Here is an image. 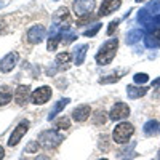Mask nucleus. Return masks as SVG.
<instances>
[{
	"instance_id": "c85d7f7f",
	"label": "nucleus",
	"mask_w": 160,
	"mask_h": 160,
	"mask_svg": "<svg viewBox=\"0 0 160 160\" xmlns=\"http://www.w3.org/2000/svg\"><path fill=\"white\" fill-rule=\"evenodd\" d=\"M158 85H160V78H157V80L152 82V87H158Z\"/></svg>"
},
{
	"instance_id": "a878e982",
	"label": "nucleus",
	"mask_w": 160,
	"mask_h": 160,
	"mask_svg": "<svg viewBox=\"0 0 160 160\" xmlns=\"http://www.w3.org/2000/svg\"><path fill=\"white\" fill-rule=\"evenodd\" d=\"M120 77L117 75H109V78H101L99 80V83H111V82H115V80H118Z\"/></svg>"
},
{
	"instance_id": "f257e3e1",
	"label": "nucleus",
	"mask_w": 160,
	"mask_h": 160,
	"mask_svg": "<svg viewBox=\"0 0 160 160\" xmlns=\"http://www.w3.org/2000/svg\"><path fill=\"white\" fill-rule=\"evenodd\" d=\"M117 47H118V40H117V38H111V40H108V42H106V43L99 48V51L96 53V56H95L96 62L101 64V66L109 64V62L114 59V56H115Z\"/></svg>"
},
{
	"instance_id": "4be33fe9",
	"label": "nucleus",
	"mask_w": 160,
	"mask_h": 160,
	"mask_svg": "<svg viewBox=\"0 0 160 160\" xmlns=\"http://www.w3.org/2000/svg\"><path fill=\"white\" fill-rule=\"evenodd\" d=\"M38 148H40V142H38V141H31L28 146H26L24 152H28V154H34V152H38Z\"/></svg>"
},
{
	"instance_id": "0eeeda50",
	"label": "nucleus",
	"mask_w": 160,
	"mask_h": 160,
	"mask_svg": "<svg viewBox=\"0 0 160 160\" xmlns=\"http://www.w3.org/2000/svg\"><path fill=\"white\" fill-rule=\"evenodd\" d=\"M51 98V88L50 87H40L31 93V101L32 104H45Z\"/></svg>"
},
{
	"instance_id": "423d86ee",
	"label": "nucleus",
	"mask_w": 160,
	"mask_h": 160,
	"mask_svg": "<svg viewBox=\"0 0 160 160\" xmlns=\"http://www.w3.org/2000/svg\"><path fill=\"white\" fill-rule=\"evenodd\" d=\"M130 115V108H128V104L127 102H122V101H118L112 106V109L109 112V118L111 120H123Z\"/></svg>"
},
{
	"instance_id": "72a5a7b5",
	"label": "nucleus",
	"mask_w": 160,
	"mask_h": 160,
	"mask_svg": "<svg viewBox=\"0 0 160 160\" xmlns=\"http://www.w3.org/2000/svg\"><path fill=\"white\" fill-rule=\"evenodd\" d=\"M21 160H28V158H21Z\"/></svg>"
},
{
	"instance_id": "473e14b6",
	"label": "nucleus",
	"mask_w": 160,
	"mask_h": 160,
	"mask_svg": "<svg viewBox=\"0 0 160 160\" xmlns=\"http://www.w3.org/2000/svg\"><path fill=\"white\" fill-rule=\"evenodd\" d=\"M123 160H131V158H123Z\"/></svg>"
},
{
	"instance_id": "6ab92c4d",
	"label": "nucleus",
	"mask_w": 160,
	"mask_h": 160,
	"mask_svg": "<svg viewBox=\"0 0 160 160\" xmlns=\"http://www.w3.org/2000/svg\"><path fill=\"white\" fill-rule=\"evenodd\" d=\"M55 127L58 130H69L71 128V120L68 117H59L56 122H55Z\"/></svg>"
},
{
	"instance_id": "ddd939ff",
	"label": "nucleus",
	"mask_w": 160,
	"mask_h": 160,
	"mask_svg": "<svg viewBox=\"0 0 160 160\" xmlns=\"http://www.w3.org/2000/svg\"><path fill=\"white\" fill-rule=\"evenodd\" d=\"M148 93V88L146 87H135V85H128L127 87V95L130 99H138L141 96H144Z\"/></svg>"
},
{
	"instance_id": "aec40b11",
	"label": "nucleus",
	"mask_w": 160,
	"mask_h": 160,
	"mask_svg": "<svg viewBox=\"0 0 160 160\" xmlns=\"http://www.w3.org/2000/svg\"><path fill=\"white\" fill-rule=\"evenodd\" d=\"M141 31H131V32H128L127 34V43H135V42H138V40L141 38Z\"/></svg>"
},
{
	"instance_id": "c756f323",
	"label": "nucleus",
	"mask_w": 160,
	"mask_h": 160,
	"mask_svg": "<svg viewBox=\"0 0 160 160\" xmlns=\"http://www.w3.org/2000/svg\"><path fill=\"white\" fill-rule=\"evenodd\" d=\"M98 160H109V158H98Z\"/></svg>"
},
{
	"instance_id": "1a4fd4ad",
	"label": "nucleus",
	"mask_w": 160,
	"mask_h": 160,
	"mask_svg": "<svg viewBox=\"0 0 160 160\" xmlns=\"http://www.w3.org/2000/svg\"><path fill=\"white\" fill-rule=\"evenodd\" d=\"M18 59H19V55L16 51L8 53L7 56H3L2 59H0V72H10V71H13V68L16 66Z\"/></svg>"
},
{
	"instance_id": "f03ea898",
	"label": "nucleus",
	"mask_w": 160,
	"mask_h": 160,
	"mask_svg": "<svg viewBox=\"0 0 160 160\" xmlns=\"http://www.w3.org/2000/svg\"><path fill=\"white\" fill-rule=\"evenodd\" d=\"M64 141V136L59 133V130H45L38 135V142L45 149H55Z\"/></svg>"
},
{
	"instance_id": "20e7f679",
	"label": "nucleus",
	"mask_w": 160,
	"mask_h": 160,
	"mask_svg": "<svg viewBox=\"0 0 160 160\" xmlns=\"http://www.w3.org/2000/svg\"><path fill=\"white\" fill-rule=\"evenodd\" d=\"M29 125H31L29 120H21V122L16 125V128H13L11 135H10V138H8V141H7V144L10 146V148H15V146L19 144V141L22 139V136L28 133Z\"/></svg>"
},
{
	"instance_id": "f8f14e48",
	"label": "nucleus",
	"mask_w": 160,
	"mask_h": 160,
	"mask_svg": "<svg viewBox=\"0 0 160 160\" xmlns=\"http://www.w3.org/2000/svg\"><path fill=\"white\" fill-rule=\"evenodd\" d=\"M120 5H122V0H102L101 8H99V16L111 15V13L120 8Z\"/></svg>"
},
{
	"instance_id": "393cba45",
	"label": "nucleus",
	"mask_w": 160,
	"mask_h": 160,
	"mask_svg": "<svg viewBox=\"0 0 160 160\" xmlns=\"http://www.w3.org/2000/svg\"><path fill=\"white\" fill-rule=\"evenodd\" d=\"M118 19H114V21H111V24H109V29H108V35H111L112 32H114V29L117 28V26H118Z\"/></svg>"
},
{
	"instance_id": "a211bd4d",
	"label": "nucleus",
	"mask_w": 160,
	"mask_h": 160,
	"mask_svg": "<svg viewBox=\"0 0 160 160\" xmlns=\"http://www.w3.org/2000/svg\"><path fill=\"white\" fill-rule=\"evenodd\" d=\"M108 120H109V117H108V114H106L104 111H98L95 115H93V123L95 125H104Z\"/></svg>"
},
{
	"instance_id": "7ed1b4c3",
	"label": "nucleus",
	"mask_w": 160,
	"mask_h": 160,
	"mask_svg": "<svg viewBox=\"0 0 160 160\" xmlns=\"http://www.w3.org/2000/svg\"><path fill=\"white\" fill-rule=\"evenodd\" d=\"M133 135H135V127L130 122H120L112 131V139L117 144H127Z\"/></svg>"
},
{
	"instance_id": "2f4dec72",
	"label": "nucleus",
	"mask_w": 160,
	"mask_h": 160,
	"mask_svg": "<svg viewBox=\"0 0 160 160\" xmlns=\"http://www.w3.org/2000/svg\"><path fill=\"white\" fill-rule=\"evenodd\" d=\"M2 7H3V3H0V8H2Z\"/></svg>"
},
{
	"instance_id": "412c9836",
	"label": "nucleus",
	"mask_w": 160,
	"mask_h": 160,
	"mask_svg": "<svg viewBox=\"0 0 160 160\" xmlns=\"http://www.w3.org/2000/svg\"><path fill=\"white\" fill-rule=\"evenodd\" d=\"M71 59H72V55H71V53H68V51L59 53V55L56 56V62H58V64H61V62L69 64V62H71Z\"/></svg>"
},
{
	"instance_id": "9d476101",
	"label": "nucleus",
	"mask_w": 160,
	"mask_h": 160,
	"mask_svg": "<svg viewBox=\"0 0 160 160\" xmlns=\"http://www.w3.org/2000/svg\"><path fill=\"white\" fill-rule=\"evenodd\" d=\"M31 98V87L29 85H19L15 90V101L18 106H24Z\"/></svg>"
},
{
	"instance_id": "5701e85b",
	"label": "nucleus",
	"mask_w": 160,
	"mask_h": 160,
	"mask_svg": "<svg viewBox=\"0 0 160 160\" xmlns=\"http://www.w3.org/2000/svg\"><path fill=\"white\" fill-rule=\"evenodd\" d=\"M99 29H101V24H95L91 29L85 31V32H83V35H85V37H93V35H96V32H98Z\"/></svg>"
},
{
	"instance_id": "dca6fc26",
	"label": "nucleus",
	"mask_w": 160,
	"mask_h": 160,
	"mask_svg": "<svg viewBox=\"0 0 160 160\" xmlns=\"http://www.w3.org/2000/svg\"><path fill=\"white\" fill-rule=\"evenodd\" d=\"M13 98V91L8 87H0V106H7Z\"/></svg>"
},
{
	"instance_id": "7c9ffc66",
	"label": "nucleus",
	"mask_w": 160,
	"mask_h": 160,
	"mask_svg": "<svg viewBox=\"0 0 160 160\" xmlns=\"http://www.w3.org/2000/svg\"><path fill=\"white\" fill-rule=\"evenodd\" d=\"M136 2H139V3H141V2H144V0H136Z\"/></svg>"
},
{
	"instance_id": "2eb2a0df",
	"label": "nucleus",
	"mask_w": 160,
	"mask_h": 160,
	"mask_svg": "<svg viewBox=\"0 0 160 160\" xmlns=\"http://www.w3.org/2000/svg\"><path fill=\"white\" fill-rule=\"evenodd\" d=\"M69 102H71V99H69V98H64V99H59L55 106H53V109L50 111V115H48V120H50V122H51V120L55 118V117H56V115H58V114H59V112H61V111H62V109L66 108V106L69 104Z\"/></svg>"
},
{
	"instance_id": "b1692460",
	"label": "nucleus",
	"mask_w": 160,
	"mask_h": 160,
	"mask_svg": "<svg viewBox=\"0 0 160 160\" xmlns=\"http://www.w3.org/2000/svg\"><path fill=\"white\" fill-rule=\"evenodd\" d=\"M149 80V77H148V74H135V82L136 83H146Z\"/></svg>"
},
{
	"instance_id": "bb28decb",
	"label": "nucleus",
	"mask_w": 160,
	"mask_h": 160,
	"mask_svg": "<svg viewBox=\"0 0 160 160\" xmlns=\"http://www.w3.org/2000/svg\"><path fill=\"white\" fill-rule=\"evenodd\" d=\"M34 160H51V158H50L48 155H43V154H40V155H37V157H35Z\"/></svg>"
},
{
	"instance_id": "9b49d317",
	"label": "nucleus",
	"mask_w": 160,
	"mask_h": 160,
	"mask_svg": "<svg viewBox=\"0 0 160 160\" xmlns=\"http://www.w3.org/2000/svg\"><path fill=\"white\" fill-rule=\"evenodd\" d=\"M90 114H91V108L88 104H82V106H77V108L72 111V118L75 120V122H78V123H82V122H85V120L90 117Z\"/></svg>"
},
{
	"instance_id": "f3484780",
	"label": "nucleus",
	"mask_w": 160,
	"mask_h": 160,
	"mask_svg": "<svg viewBox=\"0 0 160 160\" xmlns=\"http://www.w3.org/2000/svg\"><path fill=\"white\" fill-rule=\"evenodd\" d=\"M87 50H88V45H80V47L75 50V64H77V66H80V64L85 61Z\"/></svg>"
},
{
	"instance_id": "39448f33",
	"label": "nucleus",
	"mask_w": 160,
	"mask_h": 160,
	"mask_svg": "<svg viewBox=\"0 0 160 160\" xmlns=\"http://www.w3.org/2000/svg\"><path fill=\"white\" fill-rule=\"evenodd\" d=\"M96 7V2L95 0H74L72 3V8H74V13L77 15V18H83L90 13H93Z\"/></svg>"
},
{
	"instance_id": "cd10ccee",
	"label": "nucleus",
	"mask_w": 160,
	"mask_h": 160,
	"mask_svg": "<svg viewBox=\"0 0 160 160\" xmlns=\"http://www.w3.org/2000/svg\"><path fill=\"white\" fill-rule=\"evenodd\" d=\"M5 157V149H3V146H0V160H3Z\"/></svg>"
},
{
	"instance_id": "4468645a",
	"label": "nucleus",
	"mask_w": 160,
	"mask_h": 160,
	"mask_svg": "<svg viewBox=\"0 0 160 160\" xmlns=\"http://www.w3.org/2000/svg\"><path fill=\"white\" fill-rule=\"evenodd\" d=\"M142 131H144L146 136H154L160 131V123L157 122V120H148L142 127Z\"/></svg>"
},
{
	"instance_id": "6e6552de",
	"label": "nucleus",
	"mask_w": 160,
	"mask_h": 160,
	"mask_svg": "<svg viewBox=\"0 0 160 160\" xmlns=\"http://www.w3.org/2000/svg\"><path fill=\"white\" fill-rule=\"evenodd\" d=\"M45 28L42 24H35L32 26V28L28 31V34H26V37H28V42L29 43H40L42 40L45 38Z\"/></svg>"
}]
</instances>
